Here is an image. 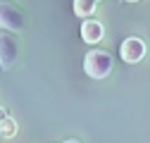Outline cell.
<instances>
[{"mask_svg":"<svg viewBox=\"0 0 150 143\" xmlns=\"http://www.w3.org/2000/svg\"><path fill=\"white\" fill-rule=\"evenodd\" d=\"M0 29L12 31V33H19L24 29V14L22 10L7 3V0H0Z\"/></svg>","mask_w":150,"mask_h":143,"instance_id":"cell-3","label":"cell"},{"mask_svg":"<svg viewBox=\"0 0 150 143\" xmlns=\"http://www.w3.org/2000/svg\"><path fill=\"white\" fill-rule=\"evenodd\" d=\"M17 62H19V43H17L12 31L0 29V67L7 72Z\"/></svg>","mask_w":150,"mask_h":143,"instance_id":"cell-2","label":"cell"},{"mask_svg":"<svg viewBox=\"0 0 150 143\" xmlns=\"http://www.w3.org/2000/svg\"><path fill=\"white\" fill-rule=\"evenodd\" d=\"M103 38H105V26L98 19H93V17L83 19V24H81V41L88 43V45H96Z\"/></svg>","mask_w":150,"mask_h":143,"instance_id":"cell-5","label":"cell"},{"mask_svg":"<svg viewBox=\"0 0 150 143\" xmlns=\"http://www.w3.org/2000/svg\"><path fill=\"white\" fill-rule=\"evenodd\" d=\"M0 141H3V134H0Z\"/></svg>","mask_w":150,"mask_h":143,"instance_id":"cell-11","label":"cell"},{"mask_svg":"<svg viewBox=\"0 0 150 143\" xmlns=\"http://www.w3.org/2000/svg\"><path fill=\"white\" fill-rule=\"evenodd\" d=\"M0 134H3V138H14L17 134H19V124H17L14 117H3L0 119Z\"/></svg>","mask_w":150,"mask_h":143,"instance_id":"cell-7","label":"cell"},{"mask_svg":"<svg viewBox=\"0 0 150 143\" xmlns=\"http://www.w3.org/2000/svg\"><path fill=\"white\" fill-rule=\"evenodd\" d=\"M3 117H7V110H5V107H0V119H3Z\"/></svg>","mask_w":150,"mask_h":143,"instance_id":"cell-8","label":"cell"},{"mask_svg":"<svg viewBox=\"0 0 150 143\" xmlns=\"http://www.w3.org/2000/svg\"><path fill=\"white\" fill-rule=\"evenodd\" d=\"M0 69H3V67H0Z\"/></svg>","mask_w":150,"mask_h":143,"instance_id":"cell-13","label":"cell"},{"mask_svg":"<svg viewBox=\"0 0 150 143\" xmlns=\"http://www.w3.org/2000/svg\"><path fill=\"white\" fill-rule=\"evenodd\" d=\"M96 10H98V0H74V14L81 17V19L93 17Z\"/></svg>","mask_w":150,"mask_h":143,"instance_id":"cell-6","label":"cell"},{"mask_svg":"<svg viewBox=\"0 0 150 143\" xmlns=\"http://www.w3.org/2000/svg\"><path fill=\"white\" fill-rule=\"evenodd\" d=\"M98 3H100V0H98Z\"/></svg>","mask_w":150,"mask_h":143,"instance_id":"cell-12","label":"cell"},{"mask_svg":"<svg viewBox=\"0 0 150 143\" xmlns=\"http://www.w3.org/2000/svg\"><path fill=\"white\" fill-rule=\"evenodd\" d=\"M112 69H115V57H112L110 50H103V48H93L86 52L83 57V72L91 76V79H107L112 74Z\"/></svg>","mask_w":150,"mask_h":143,"instance_id":"cell-1","label":"cell"},{"mask_svg":"<svg viewBox=\"0 0 150 143\" xmlns=\"http://www.w3.org/2000/svg\"><path fill=\"white\" fill-rule=\"evenodd\" d=\"M64 143H81V141H76V138H69V141H64Z\"/></svg>","mask_w":150,"mask_h":143,"instance_id":"cell-9","label":"cell"},{"mask_svg":"<svg viewBox=\"0 0 150 143\" xmlns=\"http://www.w3.org/2000/svg\"><path fill=\"white\" fill-rule=\"evenodd\" d=\"M126 3H138V0H126Z\"/></svg>","mask_w":150,"mask_h":143,"instance_id":"cell-10","label":"cell"},{"mask_svg":"<svg viewBox=\"0 0 150 143\" xmlns=\"http://www.w3.org/2000/svg\"><path fill=\"white\" fill-rule=\"evenodd\" d=\"M145 41L143 38H138V36H129V38L122 43V48H119V57L124 60V62H129V64H136V62H141L143 57H145Z\"/></svg>","mask_w":150,"mask_h":143,"instance_id":"cell-4","label":"cell"}]
</instances>
